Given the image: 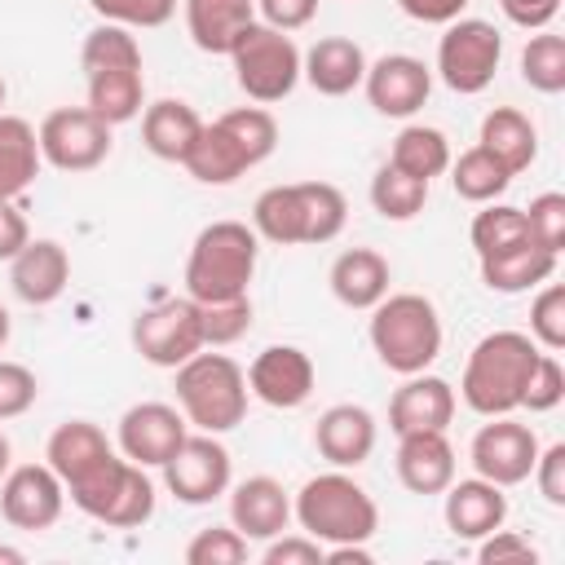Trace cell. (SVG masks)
<instances>
[{
  "label": "cell",
  "mask_w": 565,
  "mask_h": 565,
  "mask_svg": "<svg viewBox=\"0 0 565 565\" xmlns=\"http://www.w3.org/2000/svg\"><path fill=\"white\" fill-rule=\"evenodd\" d=\"M132 349L150 366H168V371H177L185 358H194L199 349H207L199 300H190V296H163V300L146 305L132 318Z\"/></svg>",
  "instance_id": "7c38bea8"
},
{
  "label": "cell",
  "mask_w": 565,
  "mask_h": 565,
  "mask_svg": "<svg viewBox=\"0 0 565 565\" xmlns=\"http://www.w3.org/2000/svg\"><path fill=\"white\" fill-rule=\"evenodd\" d=\"M450 159H455V154H450L446 132L433 128V124H406V128L393 137V150H388V163L402 168V172H411V177H419V181L441 177V172L450 168Z\"/></svg>",
  "instance_id": "836d02e7"
},
{
  "label": "cell",
  "mask_w": 565,
  "mask_h": 565,
  "mask_svg": "<svg viewBox=\"0 0 565 565\" xmlns=\"http://www.w3.org/2000/svg\"><path fill=\"white\" fill-rule=\"evenodd\" d=\"M256 13L265 26H278L291 35L318 18V0H256Z\"/></svg>",
  "instance_id": "681fc988"
},
{
  "label": "cell",
  "mask_w": 565,
  "mask_h": 565,
  "mask_svg": "<svg viewBox=\"0 0 565 565\" xmlns=\"http://www.w3.org/2000/svg\"><path fill=\"white\" fill-rule=\"evenodd\" d=\"M534 486L539 494L552 503V508H565V441H552V446H539V459H534Z\"/></svg>",
  "instance_id": "c3c4849f"
},
{
  "label": "cell",
  "mask_w": 565,
  "mask_h": 565,
  "mask_svg": "<svg viewBox=\"0 0 565 565\" xmlns=\"http://www.w3.org/2000/svg\"><path fill=\"white\" fill-rule=\"evenodd\" d=\"M503 18L521 31H543L552 26V18L561 13V0H499Z\"/></svg>",
  "instance_id": "f907efd6"
},
{
  "label": "cell",
  "mask_w": 565,
  "mask_h": 565,
  "mask_svg": "<svg viewBox=\"0 0 565 565\" xmlns=\"http://www.w3.org/2000/svg\"><path fill=\"white\" fill-rule=\"evenodd\" d=\"M66 494L84 516H93V521H102L110 530H137V525H146L154 516V481L146 477L141 463L124 459L119 450L93 477L71 486Z\"/></svg>",
  "instance_id": "9c48e42d"
},
{
  "label": "cell",
  "mask_w": 565,
  "mask_h": 565,
  "mask_svg": "<svg viewBox=\"0 0 565 565\" xmlns=\"http://www.w3.org/2000/svg\"><path fill=\"white\" fill-rule=\"evenodd\" d=\"M362 88H366V102L380 115L411 119L428 102V93H433V71L419 57H411V53H384V57L366 62Z\"/></svg>",
  "instance_id": "d6986e66"
},
{
  "label": "cell",
  "mask_w": 565,
  "mask_h": 565,
  "mask_svg": "<svg viewBox=\"0 0 565 565\" xmlns=\"http://www.w3.org/2000/svg\"><path fill=\"white\" fill-rule=\"evenodd\" d=\"M252 22H256V0H185V31L203 53L230 57V49Z\"/></svg>",
  "instance_id": "4dcf8cb0"
},
{
  "label": "cell",
  "mask_w": 565,
  "mask_h": 565,
  "mask_svg": "<svg viewBox=\"0 0 565 565\" xmlns=\"http://www.w3.org/2000/svg\"><path fill=\"white\" fill-rule=\"evenodd\" d=\"M203 309V340L207 349H225L234 340H243L252 331V296L238 300H216V305H199Z\"/></svg>",
  "instance_id": "60d3db41"
},
{
  "label": "cell",
  "mask_w": 565,
  "mask_h": 565,
  "mask_svg": "<svg viewBox=\"0 0 565 565\" xmlns=\"http://www.w3.org/2000/svg\"><path fill=\"white\" fill-rule=\"evenodd\" d=\"M44 168L40 154V137L22 115H4L0 110V199H18L35 185Z\"/></svg>",
  "instance_id": "d6a6232c"
},
{
  "label": "cell",
  "mask_w": 565,
  "mask_h": 565,
  "mask_svg": "<svg viewBox=\"0 0 565 565\" xmlns=\"http://www.w3.org/2000/svg\"><path fill=\"white\" fill-rule=\"evenodd\" d=\"M291 516L296 525L318 539L322 547H335V543H366L375 530H380V508L375 499L366 494V486H358L344 468H331V472H318L309 477L296 499H291Z\"/></svg>",
  "instance_id": "52a82bcc"
},
{
  "label": "cell",
  "mask_w": 565,
  "mask_h": 565,
  "mask_svg": "<svg viewBox=\"0 0 565 565\" xmlns=\"http://www.w3.org/2000/svg\"><path fill=\"white\" fill-rule=\"evenodd\" d=\"M79 66L88 84V110L110 128L128 124L146 106V75H141V44L128 26L102 22L79 44Z\"/></svg>",
  "instance_id": "6da1fadb"
},
{
  "label": "cell",
  "mask_w": 565,
  "mask_h": 565,
  "mask_svg": "<svg viewBox=\"0 0 565 565\" xmlns=\"http://www.w3.org/2000/svg\"><path fill=\"white\" fill-rule=\"evenodd\" d=\"M397 481L411 490V494H441L450 481H455V446L446 433H402L397 437Z\"/></svg>",
  "instance_id": "d4e9b609"
},
{
  "label": "cell",
  "mask_w": 565,
  "mask_h": 565,
  "mask_svg": "<svg viewBox=\"0 0 565 565\" xmlns=\"http://www.w3.org/2000/svg\"><path fill=\"white\" fill-rule=\"evenodd\" d=\"M9 331H13V322H9V309L0 305V349L9 344Z\"/></svg>",
  "instance_id": "9f6ffc18"
},
{
  "label": "cell",
  "mask_w": 565,
  "mask_h": 565,
  "mask_svg": "<svg viewBox=\"0 0 565 565\" xmlns=\"http://www.w3.org/2000/svg\"><path fill=\"white\" fill-rule=\"evenodd\" d=\"M499 57H503V35L486 18H455L437 40V75L459 97L486 93L499 71Z\"/></svg>",
  "instance_id": "8fae6325"
},
{
  "label": "cell",
  "mask_w": 565,
  "mask_h": 565,
  "mask_svg": "<svg viewBox=\"0 0 565 565\" xmlns=\"http://www.w3.org/2000/svg\"><path fill=\"white\" fill-rule=\"evenodd\" d=\"M9 468H13V446H9V437L0 433V477H4Z\"/></svg>",
  "instance_id": "11a10c76"
},
{
  "label": "cell",
  "mask_w": 565,
  "mask_h": 565,
  "mask_svg": "<svg viewBox=\"0 0 565 565\" xmlns=\"http://www.w3.org/2000/svg\"><path fill=\"white\" fill-rule=\"evenodd\" d=\"M0 106H4V79H0Z\"/></svg>",
  "instance_id": "6f0895ef"
},
{
  "label": "cell",
  "mask_w": 565,
  "mask_h": 565,
  "mask_svg": "<svg viewBox=\"0 0 565 565\" xmlns=\"http://www.w3.org/2000/svg\"><path fill=\"white\" fill-rule=\"evenodd\" d=\"M371 349L375 358L393 371V375H415L428 371L441 358V313L428 296L419 291H388L375 309H371Z\"/></svg>",
  "instance_id": "8992f818"
},
{
  "label": "cell",
  "mask_w": 565,
  "mask_h": 565,
  "mask_svg": "<svg viewBox=\"0 0 565 565\" xmlns=\"http://www.w3.org/2000/svg\"><path fill=\"white\" fill-rule=\"evenodd\" d=\"M481 265V282L499 296H521V291H534L543 287L552 274H556V252L539 247L534 238L525 243H512L503 252H490V256H477Z\"/></svg>",
  "instance_id": "83f0119b"
},
{
  "label": "cell",
  "mask_w": 565,
  "mask_h": 565,
  "mask_svg": "<svg viewBox=\"0 0 565 565\" xmlns=\"http://www.w3.org/2000/svg\"><path fill=\"white\" fill-rule=\"evenodd\" d=\"M71 282V256L57 238H31L9 260V287L22 305H53Z\"/></svg>",
  "instance_id": "cb8c5ba5"
},
{
  "label": "cell",
  "mask_w": 565,
  "mask_h": 565,
  "mask_svg": "<svg viewBox=\"0 0 565 565\" xmlns=\"http://www.w3.org/2000/svg\"><path fill=\"white\" fill-rule=\"evenodd\" d=\"M313 446L331 468H362L375 450V415L358 402H335L318 415Z\"/></svg>",
  "instance_id": "7402d4cb"
},
{
  "label": "cell",
  "mask_w": 565,
  "mask_h": 565,
  "mask_svg": "<svg viewBox=\"0 0 565 565\" xmlns=\"http://www.w3.org/2000/svg\"><path fill=\"white\" fill-rule=\"evenodd\" d=\"M521 79L534 93H543V97L565 93V40L556 31L543 26L539 35L525 40V49H521Z\"/></svg>",
  "instance_id": "8d00e7d4"
},
{
  "label": "cell",
  "mask_w": 565,
  "mask_h": 565,
  "mask_svg": "<svg viewBox=\"0 0 565 565\" xmlns=\"http://www.w3.org/2000/svg\"><path fill=\"white\" fill-rule=\"evenodd\" d=\"M349 221V203L331 181H287L269 185L252 203V230L265 243H331Z\"/></svg>",
  "instance_id": "3957f363"
},
{
  "label": "cell",
  "mask_w": 565,
  "mask_h": 565,
  "mask_svg": "<svg viewBox=\"0 0 565 565\" xmlns=\"http://www.w3.org/2000/svg\"><path fill=\"white\" fill-rule=\"evenodd\" d=\"M446 172H450L455 194L468 199V203H494V199L512 185V172H508L490 150H481V146H468L459 159H450Z\"/></svg>",
  "instance_id": "e575fe53"
},
{
  "label": "cell",
  "mask_w": 565,
  "mask_h": 565,
  "mask_svg": "<svg viewBox=\"0 0 565 565\" xmlns=\"http://www.w3.org/2000/svg\"><path fill=\"white\" fill-rule=\"evenodd\" d=\"M530 340L547 353L565 349V287L561 282H543L539 296L530 300Z\"/></svg>",
  "instance_id": "f35d334b"
},
{
  "label": "cell",
  "mask_w": 565,
  "mask_h": 565,
  "mask_svg": "<svg viewBox=\"0 0 565 565\" xmlns=\"http://www.w3.org/2000/svg\"><path fill=\"white\" fill-rule=\"evenodd\" d=\"M88 4L102 22H115V26H128V31L163 26L177 13V0H88Z\"/></svg>",
  "instance_id": "7bdbcfd3"
},
{
  "label": "cell",
  "mask_w": 565,
  "mask_h": 565,
  "mask_svg": "<svg viewBox=\"0 0 565 565\" xmlns=\"http://www.w3.org/2000/svg\"><path fill=\"white\" fill-rule=\"evenodd\" d=\"M397 9H402L411 22H424V26H446V22L463 18L468 0H397Z\"/></svg>",
  "instance_id": "f5cc1de1"
},
{
  "label": "cell",
  "mask_w": 565,
  "mask_h": 565,
  "mask_svg": "<svg viewBox=\"0 0 565 565\" xmlns=\"http://www.w3.org/2000/svg\"><path fill=\"white\" fill-rule=\"evenodd\" d=\"M190 424L181 415V406H168V402H137L119 415V455L141 463V468H163L177 446L185 441Z\"/></svg>",
  "instance_id": "ac0fdd59"
},
{
  "label": "cell",
  "mask_w": 565,
  "mask_h": 565,
  "mask_svg": "<svg viewBox=\"0 0 565 565\" xmlns=\"http://www.w3.org/2000/svg\"><path fill=\"white\" fill-rule=\"evenodd\" d=\"M477 146L490 150V154L516 177V172H525V168L539 159V128H534V119H530L525 110H516V106H494V110H486V119H481Z\"/></svg>",
  "instance_id": "1f68e13d"
},
{
  "label": "cell",
  "mask_w": 565,
  "mask_h": 565,
  "mask_svg": "<svg viewBox=\"0 0 565 565\" xmlns=\"http://www.w3.org/2000/svg\"><path fill=\"white\" fill-rule=\"evenodd\" d=\"M40 154L57 172H93L110 154V124L97 119L88 106H57L35 128Z\"/></svg>",
  "instance_id": "4fadbf2b"
},
{
  "label": "cell",
  "mask_w": 565,
  "mask_h": 565,
  "mask_svg": "<svg viewBox=\"0 0 565 565\" xmlns=\"http://www.w3.org/2000/svg\"><path fill=\"white\" fill-rule=\"evenodd\" d=\"M274 146H278V119L265 106H234L212 124H203L181 168L203 185H230L247 168L265 163Z\"/></svg>",
  "instance_id": "7a4b0ae2"
},
{
  "label": "cell",
  "mask_w": 565,
  "mask_h": 565,
  "mask_svg": "<svg viewBox=\"0 0 565 565\" xmlns=\"http://www.w3.org/2000/svg\"><path fill=\"white\" fill-rule=\"evenodd\" d=\"M446 503H441V516H446V530L455 539H486L490 530H499L508 521V494L503 486L486 481V477H463V481H450L446 490Z\"/></svg>",
  "instance_id": "603a6c76"
},
{
  "label": "cell",
  "mask_w": 565,
  "mask_h": 565,
  "mask_svg": "<svg viewBox=\"0 0 565 565\" xmlns=\"http://www.w3.org/2000/svg\"><path fill=\"white\" fill-rule=\"evenodd\" d=\"M477 561L481 565H503V561H539V547L525 539V534H516V530H490L486 539H477Z\"/></svg>",
  "instance_id": "7dc6e473"
},
{
  "label": "cell",
  "mask_w": 565,
  "mask_h": 565,
  "mask_svg": "<svg viewBox=\"0 0 565 565\" xmlns=\"http://www.w3.org/2000/svg\"><path fill=\"white\" fill-rule=\"evenodd\" d=\"M234 62V79L238 88L256 102V106H274L282 97H291V88L300 84V49L287 31L252 22L238 44L230 49Z\"/></svg>",
  "instance_id": "30bf717a"
},
{
  "label": "cell",
  "mask_w": 565,
  "mask_h": 565,
  "mask_svg": "<svg viewBox=\"0 0 565 565\" xmlns=\"http://www.w3.org/2000/svg\"><path fill=\"white\" fill-rule=\"evenodd\" d=\"M327 282H331V296L344 309H375L388 296L393 269H388V260L375 247H349V252H340L331 260Z\"/></svg>",
  "instance_id": "f1b7e54d"
},
{
  "label": "cell",
  "mask_w": 565,
  "mask_h": 565,
  "mask_svg": "<svg viewBox=\"0 0 565 565\" xmlns=\"http://www.w3.org/2000/svg\"><path fill=\"white\" fill-rule=\"evenodd\" d=\"M468 459H472L477 477L508 490V486L530 481L534 459H539V437H534L530 424H521L512 415H490V424L477 428V437L468 446Z\"/></svg>",
  "instance_id": "9a60e30c"
},
{
  "label": "cell",
  "mask_w": 565,
  "mask_h": 565,
  "mask_svg": "<svg viewBox=\"0 0 565 565\" xmlns=\"http://www.w3.org/2000/svg\"><path fill=\"white\" fill-rule=\"evenodd\" d=\"M561 397H565V366H561V358L556 353H539V362H534V371H530V380H525V393H521V406L525 411H534V415H547V411H556L561 406Z\"/></svg>",
  "instance_id": "ee69618b"
},
{
  "label": "cell",
  "mask_w": 565,
  "mask_h": 565,
  "mask_svg": "<svg viewBox=\"0 0 565 565\" xmlns=\"http://www.w3.org/2000/svg\"><path fill=\"white\" fill-rule=\"evenodd\" d=\"M252 543L234 525H207L185 543V565H243Z\"/></svg>",
  "instance_id": "ab89813d"
},
{
  "label": "cell",
  "mask_w": 565,
  "mask_h": 565,
  "mask_svg": "<svg viewBox=\"0 0 565 565\" xmlns=\"http://www.w3.org/2000/svg\"><path fill=\"white\" fill-rule=\"evenodd\" d=\"M225 494H230V525L247 543H265L291 525V494L282 490V481H274L265 472L230 486Z\"/></svg>",
  "instance_id": "44dd1931"
},
{
  "label": "cell",
  "mask_w": 565,
  "mask_h": 565,
  "mask_svg": "<svg viewBox=\"0 0 565 565\" xmlns=\"http://www.w3.org/2000/svg\"><path fill=\"white\" fill-rule=\"evenodd\" d=\"M260 260V238L247 221H212L194 234L185 256V296L199 305L247 296Z\"/></svg>",
  "instance_id": "5b68a950"
},
{
  "label": "cell",
  "mask_w": 565,
  "mask_h": 565,
  "mask_svg": "<svg viewBox=\"0 0 565 565\" xmlns=\"http://www.w3.org/2000/svg\"><path fill=\"white\" fill-rule=\"evenodd\" d=\"M35 397H40V380H35V371L22 366V362L0 358V419H18V415H26V411L35 406Z\"/></svg>",
  "instance_id": "f6af8a7d"
},
{
  "label": "cell",
  "mask_w": 565,
  "mask_h": 565,
  "mask_svg": "<svg viewBox=\"0 0 565 565\" xmlns=\"http://www.w3.org/2000/svg\"><path fill=\"white\" fill-rule=\"evenodd\" d=\"M362 75H366V53L349 35H322L309 44V53H300V79H309V88L322 97L353 93Z\"/></svg>",
  "instance_id": "4316f807"
},
{
  "label": "cell",
  "mask_w": 565,
  "mask_h": 565,
  "mask_svg": "<svg viewBox=\"0 0 565 565\" xmlns=\"http://www.w3.org/2000/svg\"><path fill=\"white\" fill-rule=\"evenodd\" d=\"M247 375L230 353L199 349L177 366V406L199 433H230L247 415Z\"/></svg>",
  "instance_id": "ba28073f"
},
{
  "label": "cell",
  "mask_w": 565,
  "mask_h": 565,
  "mask_svg": "<svg viewBox=\"0 0 565 565\" xmlns=\"http://www.w3.org/2000/svg\"><path fill=\"white\" fill-rule=\"evenodd\" d=\"M66 508V486L49 463H18L0 477V516L13 530H49Z\"/></svg>",
  "instance_id": "2e32d148"
},
{
  "label": "cell",
  "mask_w": 565,
  "mask_h": 565,
  "mask_svg": "<svg viewBox=\"0 0 565 565\" xmlns=\"http://www.w3.org/2000/svg\"><path fill=\"white\" fill-rule=\"evenodd\" d=\"M539 344L530 340V331H490L472 344L463 375H459V397L468 411L477 415H512L521 411V393L525 380L539 362Z\"/></svg>",
  "instance_id": "277c9868"
},
{
  "label": "cell",
  "mask_w": 565,
  "mask_h": 565,
  "mask_svg": "<svg viewBox=\"0 0 565 565\" xmlns=\"http://www.w3.org/2000/svg\"><path fill=\"white\" fill-rule=\"evenodd\" d=\"M455 388L450 380L441 375H428V371H415V375H402V388L388 397V428L402 437V433H446L450 419H455Z\"/></svg>",
  "instance_id": "ffe728a7"
},
{
  "label": "cell",
  "mask_w": 565,
  "mask_h": 565,
  "mask_svg": "<svg viewBox=\"0 0 565 565\" xmlns=\"http://www.w3.org/2000/svg\"><path fill=\"white\" fill-rule=\"evenodd\" d=\"M31 243V225L13 199H0V260H13Z\"/></svg>",
  "instance_id": "816d5d0a"
},
{
  "label": "cell",
  "mask_w": 565,
  "mask_h": 565,
  "mask_svg": "<svg viewBox=\"0 0 565 565\" xmlns=\"http://www.w3.org/2000/svg\"><path fill=\"white\" fill-rule=\"evenodd\" d=\"M203 132V119L190 102L181 97H159L141 110V141L154 159H168V163H181L190 154V146L199 141Z\"/></svg>",
  "instance_id": "f546056e"
},
{
  "label": "cell",
  "mask_w": 565,
  "mask_h": 565,
  "mask_svg": "<svg viewBox=\"0 0 565 565\" xmlns=\"http://www.w3.org/2000/svg\"><path fill=\"white\" fill-rule=\"evenodd\" d=\"M260 561H265V565H322V543L309 539L305 530H300V534H287V530H282V534L265 539Z\"/></svg>",
  "instance_id": "bcb514c9"
},
{
  "label": "cell",
  "mask_w": 565,
  "mask_h": 565,
  "mask_svg": "<svg viewBox=\"0 0 565 565\" xmlns=\"http://www.w3.org/2000/svg\"><path fill=\"white\" fill-rule=\"evenodd\" d=\"M521 212H525L530 238H534L539 247H547V252L561 256V247H565V194H561V190H543V194L530 199V207H521Z\"/></svg>",
  "instance_id": "b9f144b4"
},
{
  "label": "cell",
  "mask_w": 565,
  "mask_h": 565,
  "mask_svg": "<svg viewBox=\"0 0 565 565\" xmlns=\"http://www.w3.org/2000/svg\"><path fill=\"white\" fill-rule=\"evenodd\" d=\"M428 203V181L393 168V163H380L375 177H371V207L384 216V221H411L419 216Z\"/></svg>",
  "instance_id": "d590c367"
},
{
  "label": "cell",
  "mask_w": 565,
  "mask_h": 565,
  "mask_svg": "<svg viewBox=\"0 0 565 565\" xmlns=\"http://www.w3.org/2000/svg\"><path fill=\"white\" fill-rule=\"evenodd\" d=\"M468 238H472V252L477 256H490V252H503L512 243H525L530 238L525 212L512 207V203H481V212L468 225Z\"/></svg>",
  "instance_id": "74e56055"
},
{
  "label": "cell",
  "mask_w": 565,
  "mask_h": 565,
  "mask_svg": "<svg viewBox=\"0 0 565 565\" xmlns=\"http://www.w3.org/2000/svg\"><path fill=\"white\" fill-rule=\"evenodd\" d=\"M243 375H247V393L256 402L274 406V411L305 406L313 397V384H318L313 358L300 344H269V349H260Z\"/></svg>",
  "instance_id": "e0dca14e"
},
{
  "label": "cell",
  "mask_w": 565,
  "mask_h": 565,
  "mask_svg": "<svg viewBox=\"0 0 565 565\" xmlns=\"http://www.w3.org/2000/svg\"><path fill=\"white\" fill-rule=\"evenodd\" d=\"M26 556H22V547H9V543H0V565H22Z\"/></svg>",
  "instance_id": "db71d44e"
},
{
  "label": "cell",
  "mask_w": 565,
  "mask_h": 565,
  "mask_svg": "<svg viewBox=\"0 0 565 565\" xmlns=\"http://www.w3.org/2000/svg\"><path fill=\"white\" fill-rule=\"evenodd\" d=\"M115 455L110 437L93 424V419H66L49 433V446H44V463L62 477V486H79L84 477H93L106 459Z\"/></svg>",
  "instance_id": "484cf974"
},
{
  "label": "cell",
  "mask_w": 565,
  "mask_h": 565,
  "mask_svg": "<svg viewBox=\"0 0 565 565\" xmlns=\"http://www.w3.org/2000/svg\"><path fill=\"white\" fill-rule=\"evenodd\" d=\"M230 481H234V459L216 433H185L177 455L163 463V486L177 494V503H190V508L221 499Z\"/></svg>",
  "instance_id": "5bb4252c"
}]
</instances>
